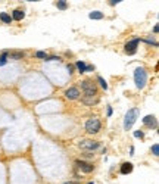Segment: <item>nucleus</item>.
I'll return each instance as SVG.
<instances>
[{
  "instance_id": "obj_9",
  "label": "nucleus",
  "mask_w": 159,
  "mask_h": 184,
  "mask_svg": "<svg viewBox=\"0 0 159 184\" xmlns=\"http://www.w3.org/2000/svg\"><path fill=\"white\" fill-rule=\"evenodd\" d=\"M97 102H99V99H97L96 96H84V97H83V103H84V105H88V106L96 105Z\"/></svg>"
},
{
  "instance_id": "obj_15",
  "label": "nucleus",
  "mask_w": 159,
  "mask_h": 184,
  "mask_svg": "<svg viewBox=\"0 0 159 184\" xmlns=\"http://www.w3.org/2000/svg\"><path fill=\"white\" fill-rule=\"evenodd\" d=\"M0 19L3 21V22H6V24H10V21H12V18H10V15H7V13H0Z\"/></svg>"
},
{
  "instance_id": "obj_2",
  "label": "nucleus",
  "mask_w": 159,
  "mask_h": 184,
  "mask_svg": "<svg viewBox=\"0 0 159 184\" xmlns=\"http://www.w3.org/2000/svg\"><path fill=\"white\" fill-rule=\"evenodd\" d=\"M139 117V109H130L128 112H127V115H125V121H124V128L125 130H130L131 127H133V124L136 122V119Z\"/></svg>"
},
{
  "instance_id": "obj_8",
  "label": "nucleus",
  "mask_w": 159,
  "mask_h": 184,
  "mask_svg": "<svg viewBox=\"0 0 159 184\" xmlns=\"http://www.w3.org/2000/svg\"><path fill=\"white\" fill-rule=\"evenodd\" d=\"M65 96L68 97V99H78L80 97V91H78V88H75V87H72V88H69L66 93H65Z\"/></svg>"
},
{
  "instance_id": "obj_17",
  "label": "nucleus",
  "mask_w": 159,
  "mask_h": 184,
  "mask_svg": "<svg viewBox=\"0 0 159 184\" xmlns=\"http://www.w3.org/2000/svg\"><path fill=\"white\" fill-rule=\"evenodd\" d=\"M7 56H9L7 53H3V55L0 56V67H3V65L6 64V61H7Z\"/></svg>"
},
{
  "instance_id": "obj_13",
  "label": "nucleus",
  "mask_w": 159,
  "mask_h": 184,
  "mask_svg": "<svg viewBox=\"0 0 159 184\" xmlns=\"http://www.w3.org/2000/svg\"><path fill=\"white\" fill-rule=\"evenodd\" d=\"M88 16H90V19H102V18H103V13L99 12V10H94V12H91Z\"/></svg>"
},
{
  "instance_id": "obj_19",
  "label": "nucleus",
  "mask_w": 159,
  "mask_h": 184,
  "mask_svg": "<svg viewBox=\"0 0 159 184\" xmlns=\"http://www.w3.org/2000/svg\"><path fill=\"white\" fill-rule=\"evenodd\" d=\"M152 153H153L155 156H159V144H153V146H152Z\"/></svg>"
},
{
  "instance_id": "obj_4",
  "label": "nucleus",
  "mask_w": 159,
  "mask_h": 184,
  "mask_svg": "<svg viewBox=\"0 0 159 184\" xmlns=\"http://www.w3.org/2000/svg\"><path fill=\"white\" fill-rule=\"evenodd\" d=\"M81 87L84 90V96H96V85L88 81V80H84L81 83Z\"/></svg>"
},
{
  "instance_id": "obj_6",
  "label": "nucleus",
  "mask_w": 159,
  "mask_h": 184,
  "mask_svg": "<svg viewBox=\"0 0 159 184\" xmlns=\"http://www.w3.org/2000/svg\"><path fill=\"white\" fill-rule=\"evenodd\" d=\"M75 165L80 168L83 172H86V174L93 172V169H94V167H93L91 164H87V162H84V161H77V162H75Z\"/></svg>"
},
{
  "instance_id": "obj_12",
  "label": "nucleus",
  "mask_w": 159,
  "mask_h": 184,
  "mask_svg": "<svg viewBox=\"0 0 159 184\" xmlns=\"http://www.w3.org/2000/svg\"><path fill=\"white\" fill-rule=\"evenodd\" d=\"M24 16H25V15H24V12H22V10H18V9H16V10H13V15H12L10 18H13L15 21H21Z\"/></svg>"
},
{
  "instance_id": "obj_5",
  "label": "nucleus",
  "mask_w": 159,
  "mask_h": 184,
  "mask_svg": "<svg viewBox=\"0 0 159 184\" xmlns=\"http://www.w3.org/2000/svg\"><path fill=\"white\" fill-rule=\"evenodd\" d=\"M139 41H140V38H133L131 41H128L127 46H125V53H127V55H134V53L137 52V44H139Z\"/></svg>"
},
{
  "instance_id": "obj_7",
  "label": "nucleus",
  "mask_w": 159,
  "mask_h": 184,
  "mask_svg": "<svg viewBox=\"0 0 159 184\" xmlns=\"http://www.w3.org/2000/svg\"><path fill=\"white\" fill-rule=\"evenodd\" d=\"M143 124L146 127H149V128H155L156 127V118L153 115H147V117L143 118Z\"/></svg>"
},
{
  "instance_id": "obj_11",
  "label": "nucleus",
  "mask_w": 159,
  "mask_h": 184,
  "mask_svg": "<svg viewBox=\"0 0 159 184\" xmlns=\"http://www.w3.org/2000/svg\"><path fill=\"white\" fill-rule=\"evenodd\" d=\"M133 171V164H130V162H125V164H122V167H121V174H130Z\"/></svg>"
},
{
  "instance_id": "obj_20",
  "label": "nucleus",
  "mask_w": 159,
  "mask_h": 184,
  "mask_svg": "<svg viewBox=\"0 0 159 184\" xmlns=\"http://www.w3.org/2000/svg\"><path fill=\"white\" fill-rule=\"evenodd\" d=\"M134 137H137V138H143V137H144V134L139 130V131H136V133H134Z\"/></svg>"
},
{
  "instance_id": "obj_21",
  "label": "nucleus",
  "mask_w": 159,
  "mask_h": 184,
  "mask_svg": "<svg viewBox=\"0 0 159 184\" xmlns=\"http://www.w3.org/2000/svg\"><path fill=\"white\" fill-rule=\"evenodd\" d=\"M35 56H37V58H47L44 52H37V53H35Z\"/></svg>"
},
{
  "instance_id": "obj_25",
  "label": "nucleus",
  "mask_w": 159,
  "mask_h": 184,
  "mask_svg": "<svg viewBox=\"0 0 159 184\" xmlns=\"http://www.w3.org/2000/svg\"><path fill=\"white\" fill-rule=\"evenodd\" d=\"M88 184H93V183H88Z\"/></svg>"
},
{
  "instance_id": "obj_14",
  "label": "nucleus",
  "mask_w": 159,
  "mask_h": 184,
  "mask_svg": "<svg viewBox=\"0 0 159 184\" xmlns=\"http://www.w3.org/2000/svg\"><path fill=\"white\" fill-rule=\"evenodd\" d=\"M56 6H57V9H60V10H65V9L68 7V4H66V1H65V0H59V1H56Z\"/></svg>"
},
{
  "instance_id": "obj_16",
  "label": "nucleus",
  "mask_w": 159,
  "mask_h": 184,
  "mask_svg": "<svg viewBox=\"0 0 159 184\" xmlns=\"http://www.w3.org/2000/svg\"><path fill=\"white\" fill-rule=\"evenodd\" d=\"M77 68H78V71L83 74V72L86 71V64H84L83 61H78V62H77Z\"/></svg>"
},
{
  "instance_id": "obj_1",
  "label": "nucleus",
  "mask_w": 159,
  "mask_h": 184,
  "mask_svg": "<svg viewBox=\"0 0 159 184\" xmlns=\"http://www.w3.org/2000/svg\"><path fill=\"white\" fill-rule=\"evenodd\" d=\"M134 83L137 85V88H143L147 83V72L144 68H137L134 71Z\"/></svg>"
},
{
  "instance_id": "obj_24",
  "label": "nucleus",
  "mask_w": 159,
  "mask_h": 184,
  "mask_svg": "<svg viewBox=\"0 0 159 184\" xmlns=\"http://www.w3.org/2000/svg\"><path fill=\"white\" fill-rule=\"evenodd\" d=\"M63 184H80L78 181H68V183H63Z\"/></svg>"
},
{
  "instance_id": "obj_10",
  "label": "nucleus",
  "mask_w": 159,
  "mask_h": 184,
  "mask_svg": "<svg viewBox=\"0 0 159 184\" xmlns=\"http://www.w3.org/2000/svg\"><path fill=\"white\" fill-rule=\"evenodd\" d=\"M81 146L86 147V149H88V150H94V149L99 147V143H97V141H84Z\"/></svg>"
},
{
  "instance_id": "obj_22",
  "label": "nucleus",
  "mask_w": 159,
  "mask_h": 184,
  "mask_svg": "<svg viewBox=\"0 0 159 184\" xmlns=\"http://www.w3.org/2000/svg\"><path fill=\"white\" fill-rule=\"evenodd\" d=\"M12 58H16V59H19V58H22L24 56V53H15V55H10Z\"/></svg>"
},
{
  "instance_id": "obj_18",
  "label": "nucleus",
  "mask_w": 159,
  "mask_h": 184,
  "mask_svg": "<svg viewBox=\"0 0 159 184\" xmlns=\"http://www.w3.org/2000/svg\"><path fill=\"white\" fill-rule=\"evenodd\" d=\"M97 80H99V83H100V85H102V88H103V90H107V83H106L105 80H103L102 77H99Z\"/></svg>"
},
{
  "instance_id": "obj_3",
  "label": "nucleus",
  "mask_w": 159,
  "mask_h": 184,
  "mask_svg": "<svg viewBox=\"0 0 159 184\" xmlns=\"http://www.w3.org/2000/svg\"><path fill=\"white\" fill-rule=\"evenodd\" d=\"M86 130H87V133H90V134L99 133V130H100V121H99L97 118L88 119L87 122H86Z\"/></svg>"
},
{
  "instance_id": "obj_23",
  "label": "nucleus",
  "mask_w": 159,
  "mask_h": 184,
  "mask_svg": "<svg viewBox=\"0 0 159 184\" xmlns=\"http://www.w3.org/2000/svg\"><path fill=\"white\" fill-rule=\"evenodd\" d=\"M118 3H121V0H110V1H109V4H112V6H115V4H118Z\"/></svg>"
}]
</instances>
